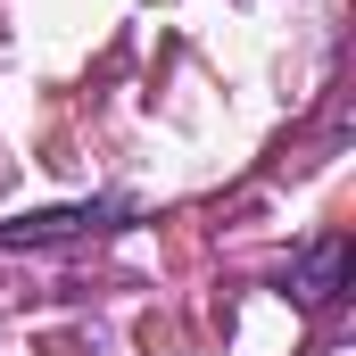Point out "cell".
I'll return each instance as SVG.
<instances>
[{
    "label": "cell",
    "mask_w": 356,
    "mask_h": 356,
    "mask_svg": "<svg viewBox=\"0 0 356 356\" xmlns=\"http://www.w3.org/2000/svg\"><path fill=\"white\" fill-rule=\"evenodd\" d=\"M133 216V199H83V207H42V216H17L0 224V249H58V241H91V232H116Z\"/></svg>",
    "instance_id": "cell-1"
},
{
    "label": "cell",
    "mask_w": 356,
    "mask_h": 356,
    "mask_svg": "<svg viewBox=\"0 0 356 356\" xmlns=\"http://www.w3.org/2000/svg\"><path fill=\"white\" fill-rule=\"evenodd\" d=\"M340 290H348V232H315L290 257V298L307 315H323V307H340Z\"/></svg>",
    "instance_id": "cell-2"
}]
</instances>
